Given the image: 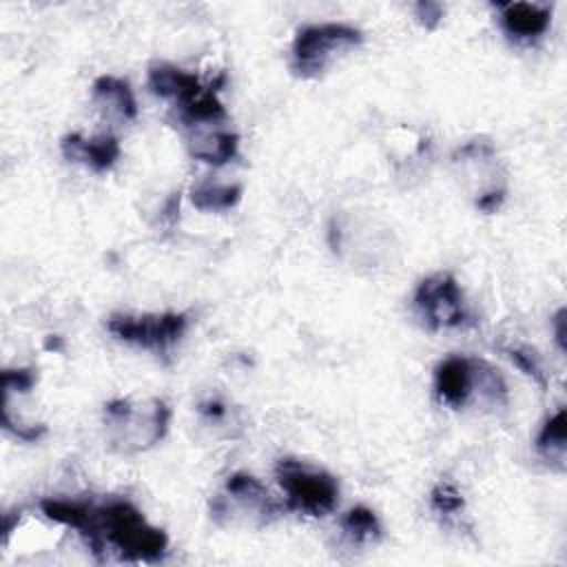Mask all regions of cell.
Here are the masks:
<instances>
[{
  "label": "cell",
  "instance_id": "30bf717a",
  "mask_svg": "<svg viewBox=\"0 0 567 567\" xmlns=\"http://www.w3.org/2000/svg\"><path fill=\"white\" fill-rule=\"evenodd\" d=\"M434 390L447 408H463L474 392V359L447 357L436 365Z\"/></svg>",
  "mask_w": 567,
  "mask_h": 567
},
{
  "label": "cell",
  "instance_id": "ba28073f",
  "mask_svg": "<svg viewBox=\"0 0 567 567\" xmlns=\"http://www.w3.org/2000/svg\"><path fill=\"white\" fill-rule=\"evenodd\" d=\"M146 86L151 93L173 100L179 111L193 106L199 97H204L215 86H204L195 73H188L168 62H155L148 66Z\"/></svg>",
  "mask_w": 567,
  "mask_h": 567
},
{
  "label": "cell",
  "instance_id": "5bb4252c",
  "mask_svg": "<svg viewBox=\"0 0 567 567\" xmlns=\"http://www.w3.org/2000/svg\"><path fill=\"white\" fill-rule=\"evenodd\" d=\"M241 199L239 184H219V182H199L190 188V202L197 210L219 213L237 206Z\"/></svg>",
  "mask_w": 567,
  "mask_h": 567
},
{
  "label": "cell",
  "instance_id": "3957f363",
  "mask_svg": "<svg viewBox=\"0 0 567 567\" xmlns=\"http://www.w3.org/2000/svg\"><path fill=\"white\" fill-rule=\"evenodd\" d=\"M210 514L219 525H241V527H266L279 518L281 507L268 489L246 472H235L219 494L210 503Z\"/></svg>",
  "mask_w": 567,
  "mask_h": 567
},
{
  "label": "cell",
  "instance_id": "7402d4cb",
  "mask_svg": "<svg viewBox=\"0 0 567 567\" xmlns=\"http://www.w3.org/2000/svg\"><path fill=\"white\" fill-rule=\"evenodd\" d=\"M199 414L206 416V419H213V421H221L226 416V405L219 401V399H208L204 403H199Z\"/></svg>",
  "mask_w": 567,
  "mask_h": 567
},
{
  "label": "cell",
  "instance_id": "8992f818",
  "mask_svg": "<svg viewBox=\"0 0 567 567\" xmlns=\"http://www.w3.org/2000/svg\"><path fill=\"white\" fill-rule=\"evenodd\" d=\"M186 312H162V315H111L106 330L124 341L153 352H168L186 332Z\"/></svg>",
  "mask_w": 567,
  "mask_h": 567
},
{
  "label": "cell",
  "instance_id": "5b68a950",
  "mask_svg": "<svg viewBox=\"0 0 567 567\" xmlns=\"http://www.w3.org/2000/svg\"><path fill=\"white\" fill-rule=\"evenodd\" d=\"M363 33L357 27L343 22L301 27L292 42L290 69L297 78L303 80L319 78L337 53L359 47Z\"/></svg>",
  "mask_w": 567,
  "mask_h": 567
},
{
  "label": "cell",
  "instance_id": "277c9868",
  "mask_svg": "<svg viewBox=\"0 0 567 567\" xmlns=\"http://www.w3.org/2000/svg\"><path fill=\"white\" fill-rule=\"evenodd\" d=\"M275 476L290 509L308 516H326L337 507L339 485L326 470L286 456L277 461Z\"/></svg>",
  "mask_w": 567,
  "mask_h": 567
},
{
  "label": "cell",
  "instance_id": "603a6c76",
  "mask_svg": "<svg viewBox=\"0 0 567 567\" xmlns=\"http://www.w3.org/2000/svg\"><path fill=\"white\" fill-rule=\"evenodd\" d=\"M554 334H556V343L560 348V352H565V308H560L554 317Z\"/></svg>",
  "mask_w": 567,
  "mask_h": 567
},
{
  "label": "cell",
  "instance_id": "d6986e66",
  "mask_svg": "<svg viewBox=\"0 0 567 567\" xmlns=\"http://www.w3.org/2000/svg\"><path fill=\"white\" fill-rule=\"evenodd\" d=\"M35 381H38V370H33V368H16V370L2 372L4 394L29 392L35 385Z\"/></svg>",
  "mask_w": 567,
  "mask_h": 567
},
{
  "label": "cell",
  "instance_id": "e0dca14e",
  "mask_svg": "<svg viewBox=\"0 0 567 567\" xmlns=\"http://www.w3.org/2000/svg\"><path fill=\"white\" fill-rule=\"evenodd\" d=\"M430 507H432V512H436L441 516H456L458 512H463L465 501L454 483L441 481L430 492Z\"/></svg>",
  "mask_w": 567,
  "mask_h": 567
},
{
  "label": "cell",
  "instance_id": "44dd1931",
  "mask_svg": "<svg viewBox=\"0 0 567 567\" xmlns=\"http://www.w3.org/2000/svg\"><path fill=\"white\" fill-rule=\"evenodd\" d=\"M503 202H505V186H492V188L478 193L476 208L483 213H496Z\"/></svg>",
  "mask_w": 567,
  "mask_h": 567
},
{
  "label": "cell",
  "instance_id": "9a60e30c",
  "mask_svg": "<svg viewBox=\"0 0 567 567\" xmlns=\"http://www.w3.org/2000/svg\"><path fill=\"white\" fill-rule=\"evenodd\" d=\"M565 425H567V419H565V410L560 408L554 416H549L543 423L536 436V452L558 470H565V452H567Z\"/></svg>",
  "mask_w": 567,
  "mask_h": 567
},
{
  "label": "cell",
  "instance_id": "9c48e42d",
  "mask_svg": "<svg viewBox=\"0 0 567 567\" xmlns=\"http://www.w3.org/2000/svg\"><path fill=\"white\" fill-rule=\"evenodd\" d=\"M60 148L69 162L82 164L95 173L109 171L120 157V142L111 133H102L89 140L80 133H69L62 137Z\"/></svg>",
  "mask_w": 567,
  "mask_h": 567
},
{
  "label": "cell",
  "instance_id": "8fae6325",
  "mask_svg": "<svg viewBox=\"0 0 567 567\" xmlns=\"http://www.w3.org/2000/svg\"><path fill=\"white\" fill-rule=\"evenodd\" d=\"M496 7L501 9L503 31L518 42H529L540 38L551 22V7L547 4L503 2Z\"/></svg>",
  "mask_w": 567,
  "mask_h": 567
},
{
  "label": "cell",
  "instance_id": "6da1fadb",
  "mask_svg": "<svg viewBox=\"0 0 567 567\" xmlns=\"http://www.w3.org/2000/svg\"><path fill=\"white\" fill-rule=\"evenodd\" d=\"M47 518L73 527L97 560L117 558L126 563H159L168 551L164 529L151 525L144 514L124 498L102 505L89 501L47 498L40 503Z\"/></svg>",
  "mask_w": 567,
  "mask_h": 567
},
{
  "label": "cell",
  "instance_id": "7c38bea8",
  "mask_svg": "<svg viewBox=\"0 0 567 567\" xmlns=\"http://www.w3.org/2000/svg\"><path fill=\"white\" fill-rule=\"evenodd\" d=\"M91 100L106 117L120 122L137 117V102L131 86L115 75H100L91 86Z\"/></svg>",
  "mask_w": 567,
  "mask_h": 567
},
{
  "label": "cell",
  "instance_id": "ffe728a7",
  "mask_svg": "<svg viewBox=\"0 0 567 567\" xmlns=\"http://www.w3.org/2000/svg\"><path fill=\"white\" fill-rule=\"evenodd\" d=\"M414 16L419 20L421 27H425L427 31H434L443 18V7L439 2H419L414 4Z\"/></svg>",
  "mask_w": 567,
  "mask_h": 567
},
{
  "label": "cell",
  "instance_id": "2e32d148",
  "mask_svg": "<svg viewBox=\"0 0 567 567\" xmlns=\"http://www.w3.org/2000/svg\"><path fill=\"white\" fill-rule=\"evenodd\" d=\"M341 532L352 540V543H377L381 538V523L377 514L365 507V505H354L350 507L341 518H339Z\"/></svg>",
  "mask_w": 567,
  "mask_h": 567
},
{
  "label": "cell",
  "instance_id": "ac0fdd59",
  "mask_svg": "<svg viewBox=\"0 0 567 567\" xmlns=\"http://www.w3.org/2000/svg\"><path fill=\"white\" fill-rule=\"evenodd\" d=\"M507 354H509L512 363H514L520 372H525L529 379H534L540 388L547 385V377H545L543 365H540V359H538V354H536L534 350H529V348H525V346H516V348H509Z\"/></svg>",
  "mask_w": 567,
  "mask_h": 567
},
{
  "label": "cell",
  "instance_id": "4fadbf2b",
  "mask_svg": "<svg viewBox=\"0 0 567 567\" xmlns=\"http://www.w3.org/2000/svg\"><path fill=\"white\" fill-rule=\"evenodd\" d=\"M206 126H193L190 128V133H188L190 155L195 159L213 164V166H221V164L230 162L239 151L237 133H230V131H224V128L208 131Z\"/></svg>",
  "mask_w": 567,
  "mask_h": 567
},
{
  "label": "cell",
  "instance_id": "7a4b0ae2",
  "mask_svg": "<svg viewBox=\"0 0 567 567\" xmlns=\"http://www.w3.org/2000/svg\"><path fill=\"white\" fill-rule=\"evenodd\" d=\"M171 423V408L166 401L153 396L142 403L131 399H113L104 405L106 441L113 452L137 454L157 445Z\"/></svg>",
  "mask_w": 567,
  "mask_h": 567
},
{
  "label": "cell",
  "instance_id": "52a82bcc",
  "mask_svg": "<svg viewBox=\"0 0 567 567\" xmlns=\"http://www.w3.org/2000/svg\"><path fill=\"white\" fill-rule=\"evenodd\" d=\"M414 308L430 330L461 328L467 319L463 290L452 272H434L425 277L414 290Z\"/></svg>",
  "mask_w": 567,
  "mask_h": 567
}]
</instances>
